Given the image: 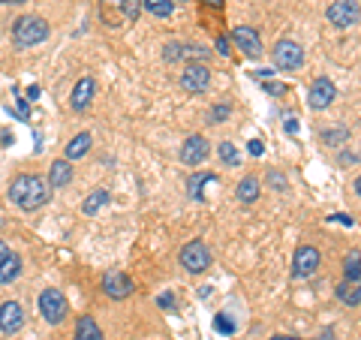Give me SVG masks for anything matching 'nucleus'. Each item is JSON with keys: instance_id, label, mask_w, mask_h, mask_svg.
<instances>
[{"instance_id": "nucleus-7", "label": "nucleus", "mask_w": 361, "mask_h": 340, "mask_svg": "<svg viewBox=\"0 0 361 340\" xmlns=\"http://www.w3.org/2000/svg\"><path fill=\"white\" fill-rule=\"evenodd\" d=\"M208 85H211V70H208V63H187V67L180 70V88H184L187 94H202Z\"/></svg>"}, {"instance_id": "nucleus-33", "label": "nucleus", "mask_w": 361, "mask_h": 340, "mask_svg": "<svg viewBox=\"0 0 361 340\" xmlns=\"http://www.w3.org/2000/svg\"><path fill=\"white\" fill-rule=\"evenodd\" d=\"M262 88H265V94H271V97H283L286 94V85H280V81H262Z\"/></svg>"}, {"instance_id": "nucleus-23", "label": "nucleus", "mask_w": 361, "mask_h": 340, "mask_svg": "<svg viewBox=\"0 0 361 340\" xmlns=\"http://www.w3.org/2000/svg\"><path fill=\"white\" fill-rule=\"evenodd\" d=\"M214 181H217V175H214V172H196L193 178L187 181L190 196H193L196 202H202V199H205V184H214Z\"/></svg>"}, {"instance_id": "nucleus-28", "label": "nucleus", "mask_w": 361, "mask_h": 340, "mask_svg": "<svg viewBox=\"0 0 361 340\" xmlns=\"http://www.w3.org/2000/svg\"><path fill=\"white\" fill-rule=\"evenodd\" d=\"M265 181H268V187H271V190H280V193H286V190H289L286 175H283V172H277V169H271V172L265 175Z\"/></svg>"}, {"instance_id": "nucleus-47", "label": "nucleus", "mask_w": 361, "mask_h": 340, "mask_svg": "<svg viewBox=\"0 0 361 340\" xmlns=\"http://www.w3.org/2000/svg\"><path fill=\"white\" fill-rule=\"evenodd\" d=\"M180 3H184V0H180Z\"/></svg>"}, {"instance_id": "nucleus-40", "label": "nucleus", "mask_w": 361, "mask_h": 340, "mask_svg": "<svg viewBox=\"0 0 361 340\" xmlns=\"http://www.w3.org/2000/svg\"><path fill=\"white\" fill-rule=\"evenodd\" d=\"M27 99H40V85H31V88H27Z\"/></svg>"}, {"instance_id": "nucleus-38", "label": "nucleus", "mask_w": 361, "mask_h": 340, "mask_svg": "<svg viewBox=\"0 0 361 340\" xmlns=\"http://www.w3.org/2000/svg\"><path fill=\"white\" fill-rule=\"evenodd\" d=\"M9 256H12V247H9L6 241H0V262H6Z\"/></svg>"}, {"instance_id": "nucleus-3", "label": "nucleus", "mask_w": 361, "mask_h": 340, "mask_svg": "<svg viewBox=\"0 0 361 340\" xmlns=\"http://www.w3.org/2000/svg\"><path fill=\"white\" fill-rule=\"evenodd\" d=\"M67 296H63L60 289H42L40 292V314L49 325H60L63 319H67Z\"/></svg>"}, {"instance_id": "nucleus-25", "label": "nucleus", "mask_w": 361, "mask_h": 340, "mask_svg": "<svg viewBox=\"0 0 361 340\" xmlns=\"http://www.w3.org/2000/svg\"><path fill=\"white\" fill-rule=\"evenodd\" d=\"M142 9H148L157 18H169L175 13V0H142Z\"/></svg>"}, {"instance_id": "nucleus-8", "label": "nucleus", "mask_w": 361, "mask_h": 340, "mask_svg": "<svg viewBox=\"0 0 361 340\" xmlns=\"http://www.w3.org/2000/svg\"><path fill=\"white\" fill-rule=\"evenodd\" d=\"M334 99H337V88H334L331 79H316L310 90H307V106L313 108V112H322V108H328Z\"/></svg>"}, {"instance_id": "nucleus-39", "label": "nucleus", "mask_w": 361, "mask_h": 340, "mask_svg": "<svg viewBox=\"0 0 361 340\" xmlns=\"http://www.w3.org/2000/svg\"><path fill=\"white\" fill-rule=\"evenodd\" d=\"M286 133H289V136L298 133V121H295V118H289V121H286Z\"/></svg>"}, {"instance_id": "nucleus-37", "label": "nucleus", "mask_w": 361, "mask_h": 340, "mask_svg": "<svg viewBox=\"0 0 361 340\" xmlns=\"http://www.w3.org/2000/svg\"><path fill=\"white\" fill-rule=\"evenodd\" d=\"M217 54H229V40H226V36H217Z\"/></svg>"}, {"instance_id": "nucleus-13", "label": "nucleus", "mask_w": 361, "mask_h": 340, "mask_svg": "<svg viewBox=\"0 0 361 340\" xmlns=\"http://www.w3.org/2000/svg\"><path fill=\"white\" fill-rule=\"evenodd\" d=\"M208 160V139L205 136H187L184 145H180V163L184 166H199V163Z\"/></svg>"}, {"instance_id": "nucleus-26", "label": "nucleus", "mask_w": 361, "mask_h": 340, "mask_svg": "<svg viewBox=\"0 0 361 340\" xmlns=\"http://www.w3.org/2000/svg\"><path fill=\"white\" fill-rule=\"evenodd\" d=\"M343 277H361V250H349L343 259Z\"/></svg>"}, {"instance_id": "nucleus-14", "label": "nucleus", "mask_w": 361, "mask_h": 340, "mask_svg": "<svg viewBox=\"0 0 361 340\" xmlns=\"http://www.w3.org/2000/svg\"><path fill=\"white\" fill-rule=\"evenodd\" d=\"M208 49L202 45H190V42H169L166 45V60H190V63H205L208 60Z\"/></svg>"}, {"instance_id": "nucleus-1", "label": "nucleus", "mask_w": 361, "mask_h": 340, "mask_svg": "<svg viewBox=\"0 0 361 340\" xmlns=\"http://www.w3.org/2000/svg\"><path fill=\"white\" fill-rule=\"evenodd\" d=\"M49 199H51V187L45 178H40V175H18V178L9 184V202H15L22 211H36Z\"/></svg>"}, {"instance_id": "nucleus-35", "label": "nucleus", "mask_w": 361, "mask_h": 340, "mask_svg": "<svg viewBox=\"0 0 361 340\" xmlns=\"http://www.w3.org/2000/svg\"><path fill=\"white\" fill-rule=\"evenodd\" d=\"M328 220H331V223H340V226H352V223H355L352 214H331Z\"/></svg>"}, {"instance_id": "nucleus-27", "label": "nucleus", "mask_w": 361, "mask_h": 340, "mask_svg": "<svg viewBox=\"0 0 361 340\" xmlns=\"http://www.w3.org/2000/svg\"><path fill=\"white\" fill-rule=\"evenodd\" d=\"M217 154H220V160L226 163V166H238V163H241V157H238V151H235L232 142H220Z\"/></svg>"}, {"instance_id": "nucleus-12", "label": "nucleus", "mask_w": 361, "mask_h": 340, "mask_svg": "<svg viewBox=\"0 0 361 340\" xmlns=\"http://www.w3.org/2000/svg\"><path fill=\"white\" fill-rule=\"evenodd\" d=\"M24 328V307L18 301H3L0 305V332L3 334H18Z\"/></svg>"}, {"instance_id": "nucleus-10", "label": "nucleus", "mask_w": 361, "mask_h": 340, "mask_svg": "<svg viewBox=\"0 0 361 340\" xmlns=\"http://www.w3.org/2000/svg\"><path fill=\"white\" fill-rule=\"evenodd\" d=\"M319 250L310 244H304V247H298L295 256H292V274L295 277H310V274H316V268H319Z\"/></svg>"}, {"instance_id": "nucleus-30", "label": "nucleus", "mask_w": 361, "mask_h": 340, "mask_svg": "<svg viewBox=\"0 0 361 340\" xmlns=\"http://www.w3.org/2000/svg\"><path fill=\"white\" fill-rule=\"evenodd\" d=\"M349 139V133L343 130V127H337V130H322V142L325 145H343Z\"/></svg>"}, {"instance_id": "nucleus-34", "label": "nucleus", "mask_w": 361, "mask_h": 340, "mask_svg": "<svg viewBox=\"0 0 361 340\" xmlns=\"http://www.w3.org/2000/svg\"><path fill=\"white\" fill-rule=\"evenodd\" d=\"M157 305H160L162 310H171V307H175V298H171V292H162V296L157 298Z\"/></svg>"}, {"instance_id": "nucleus-20", "label": "nucleus", "mask_w": 361, "mask_h": 340, "mask_svg": "<svg viewBox=\"0 0 361 340\" xmlns=\"http://www.w3.org/2000/svg\"><path fill=\"white\" fill-rule=\"evenodd\" d=\"M72 340H106V337H103V332H99V325H96L94 316H78L76 337H72Z\"/></svg>"}, {"instance_id": "nucleus-15", "label": "nucleus", "mask_w": 361, "mask_h": 340, "mask_svg": "<svg viewBox=\"0 0 361 340\" xmlns=\"http://www.w3.org/2000/svg\"><path fill=\"white\" fill-rule=\"evenodd\" d=\"M94 94H96V81L90 76H81L76 81V88H72V94H69L72 112H85V108L90 106V99H94Z\"/></svg>"}, {"instance_id": "nucleus-41", "label": "nucleus", "mask_w": 361, "mask_h": 340, "mask_svg": "<svg viewBox=\"0 0 361 340\" xmlns=\"http://www.w3.org/2000/svg\"><path fill=\"white\" fill-rule=\"evenodd\" d=\"M205 3L211 6V9H223V6H226V0H205Z\"/></svg>"}, {"instance_id": "nucleus-43", "label": "nucleus", "mask_w": 361, "mask_h": 340, "mask_svg": "<svg viewBox=\"0 0 361 340\" xmlns=\"http://www.w3.org/2000/svg\"><path fill=\"white\" fill-rule=\"evenodd\" d=\"M316 340H337V337H334V332H325V334H319Z\"/></svg>"}, {"instance_id": "nucleus-32", "label": "nucleus", "mask_w": 361, "mask_h": 340, "mask_svg": "<svg viewBox=\"0 0 361 340\" xmlns=\"http://www.w3.org/2000/svg\"><path fill=\"white\" fill-rule=\"evenodd\" d=\"M124 6H126V22H135L142 15V0H124Z\"/></svg>"}, {"instance_id": "nucleus-22", "label": "nucleus", "mask_w": 361, "mask_h": 340, "mask_svg": "<svg viewBox=\"0 0 361 340\" xmlns=\"http://www.w3.org/2000/svg\"><path fill=\"white\" fill-rule=\"evenodd\" d=\"M235 196H238L241 205H253V202L259 199V181L253 178V175H247V178H241L238 190H235Z\"/></svg>"}, {"instance_id": "nucleus-2", "label": "nucleus", "mask_w": 361, "mask_h": 340, "mask_svg": "<svg viewBox=\"0 0 361 340\" xmlns=\"http://www.w3.org/2000/svg\"><path fill=\"white\" fill-rule=\"evenodd\" d=\"M51 27L45 18L40 15H18L12 24V42L15 49H33V45H42L49 40Z\"/></svg>"}, {"instance_id": "nucleus-31", "label": "nucleus", "mask_w": 361, "mask_h": 340, "mask_svg": "<svg viewBox=\"0 0 361 340\" xmlns=\"http://www.w3.org/2000/svg\"><path fill=\"white\" fill-rule=\"evenodd\" d=\"M214 328H217L220 334H235V323H232L229 316H223V314L214 316Z\"/></svg>"}, {"instance_id": "nucleus-29", "label": "nucleus", "mask_w": 361, "mask_h": 340, "mask_svg": "<svg viewBox=\"0 0 361 340\" xmlns=\"http://www.w3.org/2000/svg\"><path fill=\"white\" fill-rule=\"evenodd\" d=\"M229 115H232V106L229 103H220V106H214L211 112H208V124H223Z\"/></svg>"}, {"instance_id": "nucleus-24", "label": "nucleus", "mask_w": 361, "mask_h": 340, "mask_svg": "<svg viewBox=\"0 0 361 340\" xmlns=\"http://www.w3.org/2000/svg\"><path fill=\"white\" fill-rule=\"evenodd\" d=\"M18 274H22V256L12 253L6 262H0V286H9L12 280H18Z\"/></svg>"}, {"instance_id": "nucleus-46", "label": "nucleus", "mask_w": 361, "mask_h": 340, "mask_svg": "<svg viewBox=\"0 0 361 340\" xmlns=\"http://www.w3.org/2000/svg\"><path fill=\"white\" fill-rule=\"evenodd\" d=\"M271 340H286V337H271Z\"/></svg>"}, {"instance_id": "nucleus-18", "label": "nucleus", "mask_w": 361, "mask_h": 340, "mask_svg": "<svg viewBox=\"0 0 361 340\" xmlns=\"http://www.w3.org/2000/svg\"><path fill=\"white\" fill-rule=\"evenodd\" d=\"M69 181H72V166H69V160H54L51 169H49V187L60 190V187H67Z\"/></svg>"}, {"instance_id": "nucleus-19", "label": "nucleus", "mask_w": 361, "mask_h": 340, "mask_svg": "<svg viewBox=\"0 0 361 340\" xmlns=\"http://www.w3.org/2000/svg\"><path fill=\"white\" fill-rule=\"evenodd\" d=\"M90 133H78V136H72V139L67 142V148H63V160H78V157H85V154L90 151Z\"/></svg>"}, {"instance_id": "nucleus-42", "label": "nucleus", "mask_w": 361, "mask_h": 340, "mask_svg": "<svg viewBox=\"0 0 361 340\" xmlns=\"http://www.w3.org/2000/svg\"><path fill=\"white\" fill-rule=\"evenodd\" d=\"M24 0H0V6H22Z\"/></svg>"}, {"instance_id": "nucleus-4", "label": "nucleus", "mask_w": 361, "mask_h": 340, "mask_svg": "<svg viewBox=\"0 0 361 340\" xmlns=\"http://www.w3.org/2000/svg\"><path fill=\"white\" fill-rule=\"evenodd\" d=\"M325 18H328L334 27L346 31V27L361 22V3L358 0H334V3L328 6V13H325Z\"/></svg>"}, {"instance_id": "nucleus-45", "label": "nucleus", "mask_w": 361, "mask_h": 340, "mask_svg": "<svg viewBox=\"0 0 361 340\" xmlns=\"http://www.w3.org/2000/svg\"><path fill=\"white\" fill-rule=\"evenodd\" d=\"M286 340H301V337H286Z\"/></svg>"}, {"instance_id": "nucleus-16", "label": "nucleus", "mask_w": 361, "mask_h": 340, "mask_svg": "<svg viewBox=\"0 0 361 340\" xmlns=\"http://www.w3.org/2000/svg\"><path fill=\"white\" fill-rule=\"evenodd\" d=\"M99 18H103L108 27L126 24V6H124V0H99Z\"/></svg>"}, {"instance_id": "nucleus-11", "label": "nucleus", "mask_w": 361, "mask_h": 340, "mask_svg": "<svg viewBox=\"0 0 361 340\" xmlns=\"http://www.w3.org/2000/svg\"><path fill=\"white\" fill-rule=\"evenodd\" d=\"M133 280L126 277L124 271H106L103 274V292L108 298H115V301H124V298H130L133 296Z\"/></svg>"}, {"instance_id": "nucleus-6", "label": "nucleus", "mask_w": 361, "mask_h": 340, "mask_svg": "<svg viewBox=\"0 0 361 340\" xmlns=\"http://www.w3.org/2000/svg\"><path fill=\"white\" fill-rule=\"evenodd\" d=\"M180 265L190 271V274H202L211 268V250L205 247V241H190L184 244V250H180Z\"/></svg>"}, {"instance_id": "nucleus-21", "label": "nucleus", "mask_w": 361, "mask_h": 340, "mask_svg": "<svg viewBox=\"0 0 361 340\" xmlns=\"http://www.w3.org/2000/svg\"><path fill=\"white\" fill-rule=\"evenodd\" d=\"M108 202H112V193H108V190H94L85 202H81V214L94 217V214H99V208L108 205Z\"/></svg>"}, {"instance_id": "nucleus-17", "label": "nucleus", "mask_w": 361, "mask_h": 340, "mask_svg": "<svg viewBox=\"0 0 361 340\" xmlns=\"http://www.w3.org/2000/svg\"><path fill=\"white\" fill-rule=\"evenodd\" d=\"M337 298L349 307L361 305V277H343L337 283Z\"/></svg>"}, {"instance_id": "nucleus-9", "label": "nucleus", "mask_w": 361, "mask_h": 340, "mask_svg": "<svg viewBox=\"0 0 361 340\" xmlns=\"http://www.w3.org/2000/svg\"><path fill=\"white\" fill-rule=\"evenodd\" d=\"M232 40H235V45L247 54V58H262L265 54V49H262V36L253 31V27H247V24H238V27H232Z\"/></svg>"}, {"instance_id": "nucleus-5", "label": "nucleus", "mask_w": 361, "mask_h": 340, "mask_svg": "<svg viewBox=\"0 0 361 340\" xmlns=\"http://www.w3.org/2000/svg\"><path fill=\"white\" fill-rule=\"evenodd\" d=\"M271 63L277 70H298L304 63V49L292 40H280L274 49H271Z\"/></svg>"}, {"instance_id": "nucleus-36", "label": "nucleus", "mask_w": 361, "mask_h": 340, "mask_svg": "<svg viewBox=\"0 0 361 340\" xmlns=\"http://www.w3.org/2000/svg\"><path fill=\"white\" fill-rule=\"evenodd\" d=\"M247 151L253 154V157H262V154H265V148H262L259 139H250V142H247Z\"/></svg>"}, {"instance_id": "nucleus-44", "label": "nucleus", "mask_w": 361, "mask_h": 340, "mask_svg": "<svg viewBox=\"0 0 361 340\" xmlns=\"http://www.w3.org/2000/svg\"><path fill=\"white\" fill-rule=\"evenodd\" d=\"M355 196L361 199V175H358V178H355Z\"/></svg>"}]
</instances>
